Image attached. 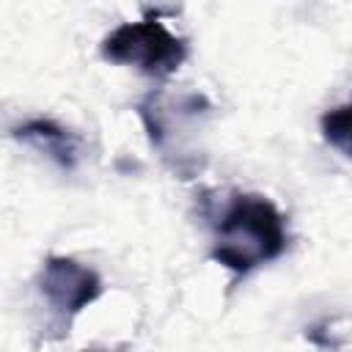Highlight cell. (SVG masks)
I'll use <instances>...</instances> for the list:
<instances>
[{
	"instance_id": "2",
	"label": "cell",
	"mask_w": 352,
	"mask_h": 352,
	"mask_svg": "<svg viewBox=\"0 0 352 352\" xmlns=\"http://www.w3.org/2000/svg\"><path fill=\"white\" fill-rule=\"evenodd\" d=\"M102 58L121 66H135L151 77L173 74L187 58V41L170 33L157 16L124 22L102 41Z\"/></svg>"
},
{
	"instance_id": "5",
	"label": "cell",
	"mask_w": 352,
	"mask_h": 352,
	"mask_svg": "<svg viewBox=\"0 0 352 352\" xmlns=\"http://www.w3.org/2000/svg\"><path fill=\"white\" fill-rule=\"evenodd\" d=\"M319 124H322L324 140L333 148H338L344 157H352V102L327 110Z\"/></svg>"
},
{
	"instance_id": "4",
	"label": "cell",
	"mask_w": 352,
	"mask_h": 352,
	"mask_svg": "<svg viewBox=\"0 0 352 352\" xmlns=\"http://www.w3.org/2000/svg\"><path fill=\"white\" fill-rule=\"evenodd\" d=\"M11 135L16 140H22L25 146L47 154L58 168L63 170H74L77 160H80V140L72 129L60 126L52 118H30L19 126L11 129Z\"/></svg>"
},
{
	"instance_id": "1",
	"label": "cell",
	"mask_w": 352,
	"mask_h": 352,
	"mask_svg": "<svg viewBox=\"0 0 352 352\" xmlns=\"http://www.w3.org/2000/svg\"><path fill=\"white\" fill-rule=\"evenodd\" d=\"M286 223L275 204L258 192H236L214 223L212 258L245 275L286 250Z\"/></svg>"
},
{
	"instance_id": "3",
	"label": "cell",
	"mask_w": 352,
	"mask_h": 352,
	"mask_svg": "<svg viewBox=\"0 0 352 352\" xmlns=\"http://www.w3.org/2000/svg\"><path fill=\"white\" fill-rule=\"evenodd\" d=\"M38 286H41V294L47 297L50 308L66 324L72 316H77L82 308H88L102 294L99 275L91 267H85L69 256H50L41 267Z\"/></svg>"
}]
</instances>
